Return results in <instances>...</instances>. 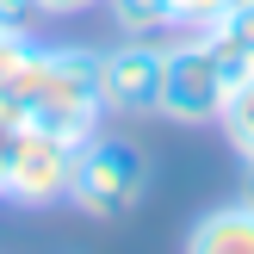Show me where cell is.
Instances as JSON below:
<instances>
[{"instance_id": "obj_1", "label": "cell", "mask_w": 254, "mask_h": 254, "mask_svg": "<svg viewBox=\"0 0 254 254\" xmlns=\"http://www.w3.org/2000/svg\"><path fill=\"white\" fill-rule=\"evenodd\" d=\"M149 180H155V161L136 136H106L93 130L81 149H74V180H68V205L93 223H112L124 211H136L149 198Z\"/></svg>"}, {"instance_id": "obj_2", "label": "cell", "mask_w": 254, "mask_h": 254, "mask_svg": "<svg viewBox=\"0 0 254 254\" xmlns=\"http://www.w3.org/2000/svg\"><path fill=\"white\" fill-rule=\"evenodd\" d=\"M25 124L62 136V143H87L106 124V106H99V50H87V44H44V74H37Z\"/></svg>"}, {"instance_id": "obj_3", "label": "cell", "mask_w": 254, "mask_h": 254, "mask_svg": "<svg viewBox=\"0 0 254 254\" xmlns=\"http://www.w3.org/2000/svg\"><path fill=\"white\" fill-rule=\"evenodd\" d=\"M223 93H230V74H223V62L211 56V44L198 31H168L161 37V99H155V118L186 124V130H205V124H217Z\"/></svg>"}, {"instance_id": "obj_4", "label": "cell", "mask_w": 254, "mask_h": 254, "mask_svg": "<svg viewBox=\"0 0 254 254\" xmlns=\"http://www.w3.org/2000/svg\"><path fill=\"white\" fill-rule=\"evenodd\" d=\"M74 149L81 143H62V136L37 130V124H19V136H12V168H6V205H19V211L68 205Z\"/></svg>"}, {"instance_id": "obj_5", "label": "cell", "mask_w": 254, "mask_h": 254, "mask_svg": "<svg viewBox=\"0 0 254 254\" xmlns=\"http://www.w3.org/2000/svg\"><path fill=\"white\" fill-rule=\"evenodd\" d=\"M161 99V37H118L99 50V106L106 118H155Z\"/></svg>"}, {"instance_id": "obj_6", "label": "cell", "mask_w": 254, "mask_h": 254, "mask_svg": "<svg viewBox=\"0 0 254 254\" xmlns=\"http://www.w3.org/2000/svg\"><path fill=\"white\" fill-rule=\"evenodd\" d=\"M186 254H254V205L242 192L198 211L186 230Z\"/></svg>"}, {"instance_id": "obj_7", "label": "cell", "mask_w": 254, "mask_h": 254, "mask_svg": "<svg viewBox=\"0 0 254 254\" xmlns=\"http://www.w3.org/2000/svg\"><path fill=\"white\" fill-rule=\"evenodd\" d=\"M198 37L211 44V56L223 62L230 81H236V74H248V68H254V0H236V6L223 12L217 25H205Z\"/></svg>"}, {"instance_id": "obj_8", "label": "cell", "mask_w": 254, "mask_h": 254, "mask_svg": "<svg viewBox=\"0 0 254 254\" xmlns=\"http://www.w3.org/2000/svg\"><path fill=\"white\" fill-rule=\"evenodd\" d=\"M217 130H223V143L236 149V161H254V68L230 81L223 112H217Z\"/></svg>"}, {"instance_id": "obj_9", "label": "cell", "mask_w": 254, "mask_h": 254, "mask_svg": "<svg viewBox=\"0 0 254 254\" xmlns=\"http://www.w3.org/2000/svg\"><path fill=\"white\" fill-rule=\"evenodd\" d=\"M99 6L118 25V37H168L174 31V6L168 0H99Z\"/></svg>"}, {"instance_id": "obj_10", "label": "cell", "mask_w": 254, "mask_h": 254, "mask_svg": "<svg viewBox=\"0 0 254 254\" xmlns=\"http://www.w3.org/2000/svg\"><path fill=\"white\" fill-rule=\"evenodd\" d=\"M168 6H174V31H205V25H217L236 0H168Z\"/></svg>"}, {"instance_id": "obj_11", "label": "cell", "mask_w": 254, "mask_h": 254, "mask_svg": "<svg viewBox=\"0 0 254 254\" xmlns=\"http://www.w3.org/2000/svg\"><path fill=\"white\" fill-rule=\"evenodd\" d=\"M44 0H0V31L6 37H37V25H44Z\"/></svg>"}, {"instance_id": "obj_12", "label": "cell", "mask_w": 254, "mask_h": 254, "mask_svg": "<svg viewBox=\"0 0 254 254\" xmlns=\"http://www.w3.org/2000/svg\"><path fill=\"white\" fill-rule=\"evenodd\" d=\"M12 136H19V124L0 112V205H6V168H12Z\"/></svg>"}, {"instance_id": "obj_13", "label": "cell", "mask_w": 254, "mask_h": 254, "mask_svg": "<svg viewBox=\"0 0 254 254\" xmlns=\"http://www.w3.org/2000/svg\"><path fill=\"white\" fill-rule=\"evenodd\" d=\"M99 0H44V12L50 19H74V12H93Z\"/></svg>"}, {"instance_id": "obj_14", "label": "cell", "mask_w": 254, "mask_h": 254, "mask_svg": "<svg viewBox=\"0 0 254 254\" xmlns=\"http://www.w3.org/2000/svg\"><path fill=\"white\" fill-rule=\"evenodd\" d=\"M242 198L254 205V161H242Z\"/></svg>"}, {"instance_id": "obj_15", "label": "cell", "mask_w": 254, "mask_h": 254, "mask_svg": "<svg viewBox=\"0 0 254 254\" xmlns=\"http://www.w3.org/2000/svg\"><path fill=\"white\" fill-rule=\"evenodd\" d=\"M6 44H12V37H6V31H0V56H6Z\"/></svg>"}]
</instances>
